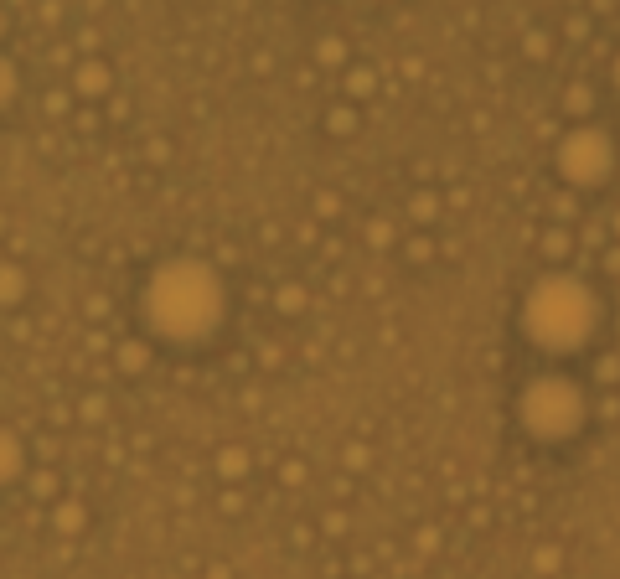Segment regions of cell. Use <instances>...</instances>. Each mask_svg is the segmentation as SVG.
<instances>
[{"label": "cell", "instance_id": "obj_7", "mask_svg": "<svg viewBox=\"0 0 620 579\" xmlns=\"http://www.w3.org/2000/svg\"><path fill=\"white\" fill-rule=\"evenodd\" d=\"M21 461H26V455H21V440H16L11 430H0V486L21 476Z\"/></svg>", "mask_w": 620, "mask_h": 579}, {"label": "cell", "instance_id": "obj_19", "mask_svg": "<svg viewBox=\"0 0 620 579\" xmlns=\"http://www.w3.org/2000/svg\"><path fill=\"white\" fill-rule=\"evenodd\" d=\"M16 99V68L6 63V57H0V109H6Z\"/></svg>", "mask_w": 620, "mask_h": 579}, {"label": "cell", "instance_id": "obj_1", "mask_svg": "<svg viewBox=\"0 0 620 579\" xmlns=\"http://www.w3.org/2000/svg\"><path fill=\"white\" fill-rule=\"evenodd\" d=\"M605 326V300L584 274L553 264L543 269L533 285L522 290L517 306V331L527 337V347H538L543 357H579L595 347Z\"/></svg>", "mask_w": 620, "mask_h": 579}, {"label": "cell", "instance_id": "obj_9", "mask_svg": "<svg viewBox=\"0 0 620 579\" xmlns=\"http://www.w3.org/2000/svg\"><path fill=\"white\" fill-rule=\"evenodd\" d=\"M78 94H88V99L109 94V68H104V63H83V68H78Z\"/></svg>", "mask_w": 620, "mask_h": 579}, {"label": "cell", "instance_id": "obj_8", "mask_svg": "<svg viewBox=\"0 0 620 579\" xmlns=\"http://www.w3.org/2000/svg\"><path fill=\"white\" fill-rule=\"evenodd\" d=\"M378 94V73L372 68H347V104H362Z\"/></svg>", "mask_w": 620, "mask_h": 579}, {"label": "cell", "instance_id": "obj_21", "mask_svg": "<svg viewBox=\"0 0 620 579\" xmlns=\"http://www.w3.org/2000/svg\"><path fill=\"white\" fill-rule=\"evenodd\" d=\"M574 212H579V207H574V192H564V197H553V218H564V223H569V218H574Z\"/></svg>", "mask_w": 620, "mask_h": 579}, {"label": "cell", "instance_id": "obj_20", "mask_svg": "<svg viewBox=\"0 0 620 579\" xmlns=\"http://www.w3.org/2000/svg\"><path fill=\"white\" fill-rule=\"evenodd\" d=\"M429 254H434V249H429V238L414 233V238H409V264H429Z\"/></svg>", "mask_w": 620, "mask_h": 579}, {"label": "cell", "instance_id": "obj_3", "mask_svg": "<svg viewBox=\"0 0 620 579\" xmlns=\"http://www.w3.org/2000/svg\"><path fill=\"white\" fill-rule=\"evenodd\" d=\"M512 414L533 445H569L589 430V393L569 373H538L517 388Z\"/></svg>", "mask_w": 620, "mask_h": 579}, {"label": "cell", "instance_id": "obj_22", "mask_svg": "<svg viewBox=\"0 0 620 579\" xmlns=\"http://www.w3.org/2000/svg\"><path fill=\"white\" fill-rule=\"evenodd\" d=\"M600 378H605V383H615V378H620V362H615V357H605V362H600Z\"/></svg>", "mask_w": 620, "mask_h": 579}, {"label": "cell", "instance_id": "obj_18", "mask_svg": "<svg viewBox=\"0 0 620 579\" xmlns=\"http://www.w3.org/2000/svg\"><path fill=\"white\" fill-rule=\"evenodd\" d=\"M57 528H62V533H78V528H83V507H78V502H62V507H57Z\"/></svg>", "mask_w": 620, "mask_h": 579}, {"label": "cell", "instance_id": "obj_5", "mask_svg": "<svg viewBox=\"0 0 620 579\" xmlns=\"http://www.w3.org/2000/svg\"><path fill=\"white\" fill-rule=\"evenodd\" d=\"M564 114L569 119H595V88H589L584 78L564 88Z\"/></svg>", "mask_w": 620, "mask_h": 579}, {"label": "cell", "instance_id": "obj_12", "mask_svg": "<svg viewBox=\"0 0 620 579\" xmlns=\"http://www.w3.org/2000/svg\"><path fill=\"white\" fill-rule=\"evenodd\" d=\"M347 57L352 52H347V42H341V37H321L316 42V63L321 68H347Z\"/></svg>", "mask_w": 620, "mask_h": 579}, {"label": "cell", "instance_id": "obj_10", "mask_svg": "<svg viewBox=\"0 0 620 579\" xmlns=\"http://www.w3.org/2000/svg\"><path fill=\"white\" fill-rule=\"evenodd\" d=\"M357 125H362V114H357V104H336V109H326V130L341 140V135H357Z\"/></svg>", "mask_w": 620, "mask_h": 579}, {"label": "cell", "instance_id": "obj_17", "mask_svg": "<svg viewBox=\"0 0 620 579\" xmlns=\"http://www.w3.org/2000/svg\"><path fill=\"white\" fill-rule=\"evenodd\" d=\"M548 32H538V26H533V32H522V57H533V63H543V57H548Z\"/></svg>", "mask_w": 620, "mask_h": 579}, {"label": "cell", "instance_id": "obj_6", "mask_svg": "<svg viewBox=\"0 0 620 579\" xmlns=\"http://www.w3.org/2000/svg\"><path fill=\"white\" fill-rule=\"evenodd\" d=\"M538 254H543L548 264H564V259L574 254V233H569V228H548V233L538 238Z\"/></svg>", "mask_w": 620, "mask_h": 579}, {"label": "cell", "instance_id": "obj_13", "mask_svg": "<svg viewBox=\"0 0 620 579\" xmlns=\"http://www.w3.org/2000/svg\"><path fill=\"white\" fill-rule=\"evenodd\" d=\"M409 218L414 223H434V218H440V192H414L409 197Z\"/></svg>", "mask_w": 620, "mask_h": 579}, {"label": "cell", "instance_id": "obj_16", "mask_svg": "<svg viewBox=\"0 0 620 579\" xmlns=\"http://www.w3.org/2000/svg\"><path fill=\"white\" fill-rule=\"evenodd\" d=\"M217 471L238 481V476L248 471V450H238V445H233V450H223V455H217Z\"/></svg>", "mask_w": 620, "mask_h": 579}, {"label": "cell", "instance_id": "obj_11", "mask_svg": "<svg viewBox=\"0 0 620 579\" xmlns=\"http://www.w3.org/2000/svg\"><path fill=\"white\" fill-rule=\"evenodd\" d=\"M21 295H26V274L16 264H0V306H16Z\"/></svg>", "mask_w": 620, "mask_h": 579}, {"label": "cell", "instance_id": "obj_24", "mask_svg": "<svg viewBox=\"0 0 620 579\" xmlns=\"http://www.w3.org/2000/svg\"><path fill=\"white\" fill-rule=\"evenodd\" d=\"M615 233H620V212H615Z\"/></svg>", "mask_w": 620, "mask_h": 579}, {"label": "cell", "instance_id": "obj_23", "mask_svg": "<svg viewBox=\"0 0 620 579\" xmlns=\"http://www.w3.org/2000/svg\"><path fill=\"white\" fill-rule=\"evenodd\" d=\"M610 88H615V94H620V52L610 57Z\"/></svg>", "mask_w": 620, "mask_h": 579}, {"label": "cell", "instance_id": "obj_4", "mask_svg": "<svg viewBox=\"0 0 620 579\" xmlns=\"http://www.w3.org/2000/svg\"><path fill=\"white\" fill-rule=\"evenodd\" d=\"M553 176L569 192H600L615 176V135L595 119H574V125L553 140Z\"/></svg>", "mask_w": 620, "mask_h": 579}, {"label": "cell", "instance_id": "obj_15", "mask_svg": "<svg viewBox=\"0 0 620 579\" xmlns=\"http://www.w3.org/2000/svg\"><path fill=\"white\" fill-rule=\"evenodd\" d=\"M305 300H310V295H305L300 285H279V295H274V306H279V311H285V316H295V311H305Z\"/></svg>", "mask_w": 620, "mask_h": 579}, {"label": "cell", "instance_id": "obj_14", "mask_svg": "<svg viewBox=\"0 0 620 579\" xmlns=\"http://www.w3.org/2000/svg\"><path fill=\"white\" fill-rule=\"evenodd\" d=\"M553 569H564V548H558V543H543L538 554H533V574L543 579V574H553Z\"/></svg>", "mask_w": 620, "mask_h": 579}, {"label": "cell", "instance_id": "obj_2", "mask_svg": "<svg viewBox=\"0 0 620 579\" xmlns=\"http://www.w3.org/2000/svg\"><path fill=\"white\" fill-rule=\"evenodd\" d=\"M140 316L161 342H207L228 316V285L207 259H166L140 290Z\"/></svg>", "mask_w": 620, "mask_h": 579}]
</instances>
